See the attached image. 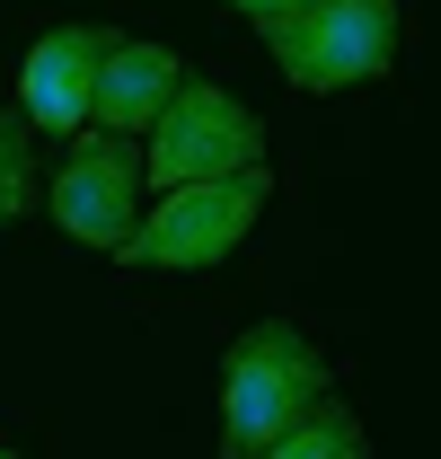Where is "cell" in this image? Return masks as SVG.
<instances>
[{"label": "cell", "instance_id": "obj_3", "mask_svg": "<svg viewBox=\"0 0 441 459\" xmlns=\"http://www.w3.org/2000/svg\"><path fill=\"white\" fill-rule=\"evenodd\" d=\"M274 195V169H238V177H212V186H168L160 212H142V230L115 247L124 265H160V274H186V265H220L256 212Z\"/></svg>", "mask_w": 441, "mask_h": 459}, {"label": "cell", "instance_id": "obj_5", "mask_svg": "<svg viewBox=\"0 0 441 459\" xmlns=\"http://www.w3.org/2000/svg\"><path fill=\"white\" fill-rule=\"evenodd\" d=\"M54 221L80 247H124L142 230V151L124 133H71V160L54 169Z\"/></svg>", "mask_w": 441, "mask_h": 459}, {"label": "cell", "instance_id": "obj_9", "mask_svg": "<svg viewBox=\"0 0 441 459\" xmlns=\"http://www.w3.org/2000/svg\"><path fill=\"white\" fill-rule=\"evenodd\" d=\"M36 204V151H27V115L0 107V230Z\"/></svg>", "mask_w": 441, "mask_h": 459}, {"label": "cell", "instance_id": "obj_1", "mask_svg": "<svg viewBox=\"0 0 441 459\" xmlns=\"http://www.w3.org/2000/svg\"><path fill=\"white\" fill-rule=\"evenodd\" d=\"M327 398V353L291 318H256L220 353V459H256L282 424H300Z\"/></svg>", "mask_w": 441, "mask_h": 459}, {"label": "cell", "instance_id": "obj_4", "mask_svg": "<svg viewBox=\"0 0 441 459\" xmlns=\"http://www.w3.org/2000/svg\"><path fill=\"white\" fill-rule=\"evenodd\" d=\"M265 54L309 98L353 89V80H380L397 62V0H318L300 18H274L265 27Z\"/></svg>", "mask_w": 441, "mask_h": 459}, {"label": "cell", "instance_id": "obj_2", "mask_svg": "<svg viewBox=\"0 0 441 459\" xmlns=\"http://www.w3.org/2000/svg\"><path fill=\"white\" fill-rule=\"evenodd\" d=\"M265 169V124L238 107L229 89H212L203 71L177 80V98L151 124V151H142V186H212V177Z\"/></svg>", "mask_w": 441, "mask_h": 459}, {"label": "cell", "instance_id": "obj_8", "mask_svg": "<svg viewBox=\"0 0 441 459\" xmlns=\"http://www.w3.org/2000/svg\"><path fill=\"white\" fill-rule=\"evenodd\" d=\"M256 459H371V442H362V415H353V406L318 398L300 424H282Z\"/></svg>", "mask_w": 441, "mask_h": 459}, {"label": "cell", "instance_id": "obj_7", "mask_svg": "<svg viewBox=\"0 0 441 459\" xmlns=\"http://www.w3.org/2000/svg\"><path fill=\"white\" fill-rule=\"evenodd\" d=\"M177 80H186V71H177V54H168V45H124V36H115V54L98 62L89 124L133 142V133H151V124H160V107L177 98Z\"/></svg>", "mask_w": 441, "mask_h": 459}, {"label": "cell", "instance_id": "obj_11", "mask_svg": "<svg viewBox=\"0 0 441 459\" xmlns=\"http://www.w3.org/2000/svg\"><path fill=\"white\" fill-rule=\"evenodd\" d=\"M0 459H18V451H0Z\"/></svg>", "mask_w": 441, "mask_h": 459}, {"label": "cell", "instance_id": "obj_10", "mask_svg": "<svg viewBox=\"0 0 441 459\" xmlns=\"http://www.w3.org/2000/svg\"><path fill=\"white\" fill-rule=\"evenodd\" d=\"M238 18H256V27H274V18H300V9H318V0H229Z\"/></svg>", "mask_w": 441, "mask_h": 459}, {"label": "cell", "instance_id": "obj_6", "mask_svg": "<svg viewBox=\"0 0 441 459\" xmlns=\"http://www.w3.org/2000/svg\"><path fill=\"white\" fill-rule=\"evenodd\" d=\"M115 54V27H54L36 36V54L18 62V115L27 133H89V98H98V62Z\"/></svg>", "mask_w": 441, "mask_h": 459}]
</instances>
